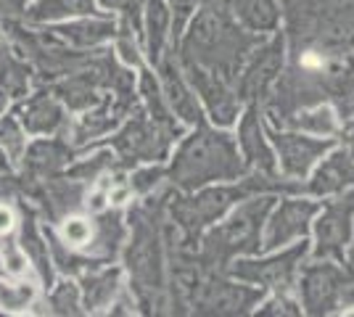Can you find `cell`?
<instances>
[{"label": "cell", "mask_w": 354, "mask_h": 317, "mask_svg": "<svg viewBox=\"0 0 354 317\" xmlns=\"http://www.w3.org/2000/svg\"><path fill=\"white\" fill-rule=\"evenodd\" d=\"M241 175L236 140L227 133H217L204 122L196 124V133L183 137L180 148L167 166V182L191 193L212 180H236Z\"/></svg>", "instance_id": "obj_1"}, {"label": "cell", "mask_w": 354, "mask_h": 317, "mask_svg": "<svg viewBox=\"0 0 354 317\" xmlns=\"http://www.w3.org/2000/svg\"><path fill=\"white\" fill-rule=\"evenodd\" d=\"M175 140L177 137L172 133H167L164 127H159L148 117L143 106H138L111 135L98 140L93 148H98V146L111 148L122 169H133V166L146 164V162H164L169 156V146Z\"/></svg>", "instance_id": "obj_2"}, {"label": "cell", "mask_w": 354, "mask_h": 317, "mask_svg": "<svg viewBox=\"0 0 354 317\" xmlns=\"http://www.w3.org/2000/svg\"><path fill=\"white\" fill-rule=\"evenodd\" d=\"M272 206V198L259 196L246 201L241 209L230 214L227 222L217 225L207 238H204V249L207 257L212 259H227L241 249H251L257 238H259V225L265 220V214Z\"/></svg>", "instance_id": "obj_3"}, {"label": "cell", "mask_w": 354, "mask_h": 317, "mask_svg": "<svg viewBox=\"0 0 354 317\" xmlns=\"http://www.w3.org/2000/svg\"><path fill=\"white\" fill-rule=\"evenodd\" d=\"M11 111L30 137L37 135H66L72 114L45 85H35L24 98L11 104Z\"/></svg>", "instance_id": "obj_4"}, {"label": "cell", "mask_w": 354, "mask_h": 317, "mask_svg": "<svg viewBox=\"0 0 354 317\" xmlns=\"http://www.w3.org/2000/svg\"><path fill=\"white\" fill-rule=\"evenodd\" d=\"M37 30L43 32L48 40H53V43H59L64 48H72V50H95V48H104L114 40V35H117V19L111 14L77 16V19L56 21V24H40Z\"/></svg>", "instance_id": "obj_5"}, {"label": "cell", "mask_w": 354, "mask_h": 317, "mask_svg": "<svg viewBox=\"0 0 354 317\" xmlns=\"http://www.w3.org/2000/svg\"><path fill=\"white\" fill-rule=\"evenodd\" d=\"M16 209H19L16 241L21 246V251L27 254V262H30L35 280L45 291V288L53 286V280H56V267H53V257H50V246H48V238H45L40 214L21 196H16Z\"/></svg>", "instance_id": "obj_6"}, {"label": "cell", "mask_w": 354, "mask_h": 317, "mask_svg": "<svg viewBox=\"0 0 354 317\" xmlns=\"http://www.w3.org/2000/svg\"><path fill=\"white\" fill-rule=\"evenodd\" d=\"M77 159V148L66 135H37L24 148V156L16 166L19 177L27 180H45L61 175Z\"/></svg>", "instance_id": "obj_7"}, {"label": "cell", "mask_w": 354, "mask_h": 317, "mask_svg": "<svg viewBox=\"0 0 354 317\" xmlns=\"http://www.w3.org/2000/svg\"><path fill=\"white\" fill-rule=\"evenodd\" d=\"M180 61V59H177ZM183 72L188 75L193 93L201 95V101L207 106L209 117L217 122V124H233L238 117V101L236 95L227 90V85L222 82V77H217L214 69L201 66V64H193V61H180Z\"/></svg>", "instance_id": "obj_8"}, {"label": "cell", "mask_w": 354, "mask_h": 317, "mask_svg": "<svg viewBox=\"0 0 354 317\" xmlns=\"http://www.w3.org/2000/svg\"><path fill=\"white\" fill-rule=\"evenodd\" d=\"M156 69H159V85H162V93L167 98V106L172 108V114L180 122L193 124V127L201 124L204 111L198 106V98L193 93L191 82L183 77V69H180V61L175 59V53L172 56L164 53L162 61L156 64Z\"/></svg>", "instance_id": "obj_9"}, {"label": "cell", "mask_w": 354, "mask_h": 317, "mask_svg": "<svg viewBox=\"0 0 354 317\" xmlns=\"http://www.w3.org/2000/svg\"><path fill=\"white\" fill-rule=\"evenodd\" d=\"M259 296H262L259 288L233 286L225 280H207V283H198V288L193 291L191 304L196 312L238 315V312H246V307H251Z\"/></svg>", "instance_id": "obj_10"}, {"label": "cell", "mask_w": 354, "mask_h": 317, "mask_svg": "<svg viewBox=\"0 0 354 317\" xmlns=\"http://www.w3.org/2000/svg\"><path fill=\"white\" fill-rule=\"evenodd\" d=\"M77 286L82 294L85 315H106L122 286H124V267H117L114 262L93 267L77 275Z\"/></svg>", "instance_id": "obj_11"}, {"label": "cell", "mask_w": 354, "mask_h": 317, "mask_svg": "<svg viewBox=\"0 0 354 317\" xmlns=\"http://www.w3.org/2000/svg\"><path fill=\"white\" fill-rule=\"evenodd\" d=\"M307 251L304 241L283 251L281 257H270L262 259V262H236L233 265V275L241 278V280H249V283H257V286H272V288H286L291 280H294L296 265L301 262Z\"/></svg>", "instance_id": "obj_12"}, {"label": "cell", "mask_w": 354, "mask_h": 317, "mask_svg": "<svg viewBox=\"0 0 354 317\" xmlns=\"http://www.w3.org/2000/svg\"><path fill=\"white\" fill-rule=\"evenodd\" d=\"M315 211H317V206L312 201H286V204H281V209L275 211L272 220L267 222L262 246L265 249H278V246H286L288 241L304 238Z\"/></svg>", "instance_id": "obj_13"}, {"label": "cell", "mask_w": 354, "mask_h": 317, "mask_svg": "<svg viewBox=\"0 0 354 317\" xmlns=\"http://www.w3.org/2000/svg\"><path fill=\"white\" fill-rule=\"evenodd\" d=\"M354 214V193L341 201H330L325 206V214L317 220V257L341 254L344 243L349 241V220Z\"/></svg>", "instance_id": "obj_14"}, {"label": "cell", "mask_w": 354, "mask_h": 317, "mask_svg": "<svg viewBox=\"0 0 354 317\" xmlns=\"http://www.w3.org/2000/svg\"><path fill=\"white\" fill-rule=\"evenodd\" d=\"M275 146L281 151V164L283 172L288 177H307V172L312 169V164L328 151V140H315V137L294 135V133H286V135H275Z\"/></svg>", "instance_id": "obj_15"}, {"label": "cell", "mask_w": 354, "mask_h": 317, "mask_svg": "<svg viewBox=\"0 0 354 317\" xmlns=\"http://www.w3.org/2000/svg\"><path fill=\"white\" fill-rule=\"evenodd\" d=\"M30 315H56V317L85 315L82 294H80V286H77V278L56 275L53 286L45 288L43 294H37Z\"/></svg>", "instance_id": "obj_16"}, {"label": "cell", "mask_w": 354, "mask_h": 317, "mask_svg": "<svg viewBox=\"0 0 354 317\" xmlns=\"http://www.w3.org/2000/svg\"><path fill=\"white\" fill-rule=\"evenodd\" d=\"M169 37H172V11H169V3L167 0H146L140 40H143V53H146V59L153 66L162 61Z\"/></svg>", "instance_id": "obj_17"}, {"label": "cell", "mask_w": 354, "mask_h": 317, "mask_svg": "<svg viewBox=\"0 0 354 317\" xmlns=\"http://www.w3.org/2000/svg\"><path fill=\"white\" fill-rule=\"evenodd\" d=\"M35 88V69L6 37H0V90L14 104Z\"/></svg>", "instance_id": "obj_18"}, {"label": "cell", "mask_w": 354, "mask_h": 317, "mask_svg": "<svg viewBox=\"0 0 354 317\" xmlns=\"http://www.w3.org/2000/svg\"><path fill=\"white\" fill-rule=\"evenodd\" d=\"M95 14H104L95 0H30L21 11V21L40 27V24H56L77 16Z\"/></svg>", "instance_id": "obj_19"}, {"label": "cell", "mask_w": 354, "mask_h": 317, "mask_svg": "<svg viewBox=\"0 0 354 317\" xmlns=\"http://www.w3.org/2000/svg\"><path fill=\"white\" fill-rule=\"evenodd\" d=\"M341 291V278L333 267H312V270L304 272L301 278V296H304V307H310V312L320 315V312H328L333 304L339 302Z\"/></svg>", "instance_id": "obj_20"}, {"label": "cell", "mask_w": 354, "mask_h": 317, "mask_svg": "<svg viewBox=\"0 0 354 317\" xmlns=\"http://www.w3.org/2000/svg\"><path fill=\"white\" fill-rule=\"evenodd\" d=\"M138 95L143 101V111H146L151 119L156 122L159 127H164L167 133H172L175 137L183 135V127L177 117L172 114V108L167 106V98L162 93V85H159V77L153 75L151 69H140L138 75Z\"/></svg>", "instance_id": "obj_21"}, {"label": "cell", "mask_w": 354, "mask_h": 317, "mask_svg": "<svg viewBox=\"0 0 354 317\" xmlns=\"http://www.w3.org/2000/svg\"><path fill=\"white\" fill-rule=\"evenodd\" d=\"M349 182H354V156L349 151H336L315 172L310 191L317 196H330L344 191Z\"/></svg>", "instance_id": "obj_22"}, {"label": "cell", "mask_w": 354, "mask_h": 317, "mask_svg": "<svg viewBox=\"0 0 354 317\" xmlns=\"http://www.w3.org/2000/svg\"><path fill=\"white\" fill-rule=\"evenodd\" d=\"M281 61H283V40H272L270 46L257 50L254 59H251V66L246 69V77H243V88L251 93L265 90L267 85L278 77V72H281Z\"/></svg>", "instance_id": "obj_23"}, {"label": "cell", "mask_w": 354, "mask_h": 317, "mask_svg": "<svg viewBox=\"0 0 354 317\" xmlns=\"http://www.w3.org/2000/svg\"><path fill=\"white\" fill-rule=\"evenodd\" d=\"M37 294H40L37 280L0 275V315H30Z\"/></svg>", "instance_id": "obj_24"}, {"label": "cell", "mask_w": 354, "mask_h": 317, "mask_svg": "<svg viewBox=\"0 0 354 317\" xmlns=\"http://www.w3.org/2000/svg\"><path fill=\"white\" fill-rule=\"evenodd\" d=\"M238 143H241V148L246 153V159H249L251 164L257 166V169H262V172H272L275 169V162H272V151H270V146L265 143V135H262V130H259V122H257V114L249 111L243 122H241V130H238Z\"/></svg>", "instance_id": "obj_25"}, {"label": "cell", "mask_w": 354, "mask_h": 317, "mask_svg": "<svg viewBox=\"0 0 354 317\" xmlns=\"http://www.w3.org/2000/svg\"><path fill=\"white\" fill-rule=\"evenodd\" d=\"M236 16L251 32H267L278 24L275 0H236Z\"/></svg>", "instance_id": "obj_26"}, {"label": "cell", "mask_w": 354, "mask_h": 317, "mask_svg": "<svg viewBox=\"0 0 354 317\" xmlns=\"http://www.w3.org/2000/svg\"><path fill=\"white\" fill-rule=\"evenodd\" d=\"M27 143H30V135H27V130L21 127V122L16 119V114L11 111V106H8V108L0 114V148L11 159L14 169L19 166V162H21Z\"/></svg>", "instance_id": "obj_27"}, {"label": "cell", "mask_w": 354, "mask_h": 317, "mask_svg": "<svg viewBox=\"0 0 354 317\" xmlns=\"http://www.w3.org/2000/svg\"><path fill=\"white\" fill-rule=\"evenodd\" d=\"M164 182H167V166H162L159 162H146V164L127 169V185H130L133 196L138 198L153 196Z\"/></svg>", "instance_id": "obj_28"}, {"label": "cell", "mask_w": 354, "mask_h": 317, "mask_svg": "<svg viewBox=\"0 0 354 317\" xmlns=\"http://www.w3.org/2000/svg\"><path fill=\"white\" fill-rule=\"evenodd\" d=\"M294 124L299 130L312 133V135H320V137L336 135V133H339V117H336V111H333L330 106H323V104L301 111L294 119Z\"/></svg>", "instance_id": "obj_29"}, {"label": "cell", "mask_w": 354, "mask_h": 317, "mask_svg": "<svg viewBox=\"0 0 354 317\" xmlns=\"http://www.w3.org/2000/svg\"><path fill=\"white\" fill-rule=\"evenodd\" d=\"M0 262H3V275L6 278H32L35 280L27 254L21 251V246L16 241V233H8V236L0 238Z\"/></svg>", "instance_id": "obj_30"}, {"label": "cell", "mask_w": 354, "mask_h": 317, "mask_svg": "<svg viewBox=\"0 0 354 317\" xmlns=\"http://www.w3.org/2000/svg\"><path fill=\"white\" fill-rule=\"evenodd\" d=\"M98 3V8L104 11V14H117V24L122 27H130L133 32L140 35L143 30V6H146V0H95ZM143 43V40H140Z\"/></svg>", "instance_id": "obj_31"}, {"label": "cell", "mask_w": 354, "mask_h": 317, "mask_svg": "<svg viewBox=\"0 0 354 317\" xmlns=\"http://www.w3.org/2000/svg\"><path fill=\"white\" fill-rule=\"evenodd\" d=\"M167 3H169V11H172V37L180 40V35L188 27L191 16L196 14V8L204 0H167Z\"/></svg>", "instance_id": "obj_32"}, {"label": "cell", "mask_w": 354, "mask_h": 317, "mask_svg": "<svg viewBox=\"0 0 354 317\" xmlns=\"http://www.w3.org/2000/svg\"><path fill=\"white\" fill-rule=\"evenodd\" d=\"M262 315H299V307L288 296H275L272 302L265 304V309H259Z\"/></svg>", "instance_id": "obj_33"}, {"label": "cell", "mask_w": 354, "mask_h": 317, "mask_svg": "<svg viewBox=\"0 0 354 317\" xmlns=\"http://www.w3.org/2000/svg\"><path fill=\"white\" fill-rule=\"evenodd\" d=\"M16 196H19L16 172L14 175H3V172H0V198H16Z\"/></svg>", "instance_id": "obj_34"}, {"label": "cell", "mask_w": 354, "mask_h": 317, "mask_svg": "<svg viewBox=\"0 0 354 317\" xmlns=\"http://www.w3.org/2000/svg\"><path fill=\"white\" fill-rule=\"evenodd\" d=\"M0 172H3V175H14V172H16L14 164H11V159L6 156V151H3V148H0Z\"/></svg>", "instance_id": "obj_35"}, {"label": "cell", "mask_w": 354, "mask_h": 317, "mask_svg": "<svg viewBox=\"0 0 354 317\" xmlns=\"http://www.w3.org/2000/svg\"><path fill=\"white\" fill-rule=\"evenodd\" d=\"M344 137H346V146H349V153L354 156V119L349 122V127L344 130Z\"/></svg>", "instance_id": "obj_36"}, {"label": "cell", "mask_w": 354, "mask_h": 317, "mask_svg": "<svg viewBox=\"0 0 354 317\" xmlns=\"http://www.w3.org/2000/svg\"><path fill=\"white\" fill-rule=\"evenodd\" d=\"M349 257H352V262H354V243H352V251H349Z\"/></svg>", "instance_id": "obj_37"}, {"label": "cell", "mask_w": 354, "mask_h": 317, "mask_svg": "<svg viewBox=\"0 0 354 317\" xmlns=\"http://www.w3.org/2000/svg\"><path fill=\"white\" fill-rule=\"evenodd\" d=\"M0 275H3V262H0Z\"/></svg>", "instance_id": "obj_38"}]
</instances>
